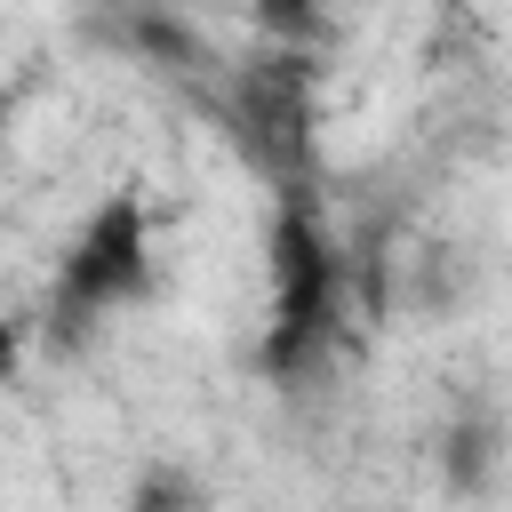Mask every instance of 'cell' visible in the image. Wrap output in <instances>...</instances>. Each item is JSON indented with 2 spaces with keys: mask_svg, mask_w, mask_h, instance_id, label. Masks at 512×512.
I'll use <instances>...</instances> for the list:
<instances>
[{
  "mask_svg": "<svg viewBox=\"0 0 512 512\" xmlns=\"http://www.w3.org/2000/svg\"><path fill=\"white\" fill-rule=\"evenodd\" d=\"M192 504H200V496H192L184 480H168V472H160V480H144V496H136L128 512H192Z\"/></svg>",
  "mask_w": 512,
  "mask_h": 512,
  "instance_id": "cell-8",
  "label": "cell"
},
{
  "mask_svg": "<svg viewBox=\"0 0 512 512\" xmlns=\"http://www.w3.org/2000/svg\"><path fill=\"white\" fill-rule=\"evenodd\" d=\"M120 40H136V48H152L160 64H208V48H200V32H192V24H176V16H152V8H144V16H128V24H120Z\"/></svg>",
  "mask_w": 512,
  "mask_h": 512,
  "instance_id": "cell-5",
  "label": "cell"
},
{
  "mask_svg": "<svg viewBox=\"0 0 512 512\" xmlns=\"http://www.w3.org/2000/svg\"><path fill=\"white\" fill-rule=\"evenodd\" d=\"M488 472H496V424L488 416H456L440 432V480L456 496H472V488H488Z\"/></svg>",
  "mask_w": 512,
  "mask_h": 512,
  "instance_id": "cell-4",
  "label": "cell"
},
{
  "mask_svg": "<svg viewBox=\"0 0 512 512\" xmlns=\"http://www.w3.org/2000/svg\"><path fill=\"white\" fill-rule=\"evenodd\" d=\"M272 280H280V328H312V336H328L344 264H336L328 232H320L304 208H280V224H272Z\"/></svg>",
  "mask_w": 512,
  "mask_h": 512,
  "instance_id": "cell-3",
  "label": "cell"
},
{
  "mask_svg": "<svg viewBox=\"0 0 512 512\" xmlns=\"http://www.w3.org/2000/svg\"><path fill=\"white\" fill-rule=\"evenodd\" d=\"M0 120H8V112H0Z\"/></svg>",
  "mask_w": 512,
  "mask_h": 512,
  "instance_id": "cell-10",
  "label": "cell"
},
{
  "mask_svg": "<svg viewBox=\"0 0 512 512\" xmlns=\"http://www.w3.org/2000/svg\"><path fill=\"white\" fill-rule=\"evenodd\" d=\"M304 80H312L304 56H256L232 88V120L248 128L256 160H272V168L304 160Z\"/></svg>",
  "mask_w": 512,
  "mask_h": 512,
  "instance_id": "cell-2",
  "label": "cell"
},
{
  "mask_svg": "<svg viewBox=\"0 0 512 512\" xmlns=\"http://www.w3.org/2000/svg\"><path fill=\"white\" fill-rule=\"evenodd\" d=\"M8 376H16V328L0 320V384H8Z\"/></svg>",
  "mask_w": 512,
  "mask_h": 512,
  "instance_id": "cell-9",
  "label": "cell"
},
{
  "mask_svg": "<svg viewBox=\"0 0 512 512\" xmlns=\"http://www.w3.org/2000/svg\"><path fill=\"white\" fill-rule=\"evenodd\" d=\"M320 344H328V336H312V328H280V320H272V336L256 344V368H264V376H304V368L320 360Z\"/></svg>",
  "mask_w": 512,
  "mask_h": 512,
  "instance_id": "cell-6",
  "label": "cell"
},
{
  "mask_svg": "<svg viewBox=\"0 0 512 512\" xmlns=\"http://www.w3.org/2000/svg\"><path fill=\"white\" fill-rule=\"evenodd\" d=\"M256 24H264V32H280V40H320V16H312V8H296V0H264V8H256Z\"/></svg>",
  "mask_w": 512,
  "mask_h": 512,
  "instance_id": "cell-7",
  "label": "cell"
},
{
  "mask_svg": "<svg viewBox=\"0 0 512 512\" xmlns=\"http://www.w3.org/2000/svg\"><path fill=\"white\" fill-rule=\"evenodd\" d=\"M144 280V208L136 200H104L96 224L80 232V248L64 256V288H56V328L64 320H88L96 304L128 296Z\"/></svg>",
  "mask_w": 512,
  "mask_h": 512,
  "instance_id": "cell-1",
  "label": "cell"
}]
</instances>
